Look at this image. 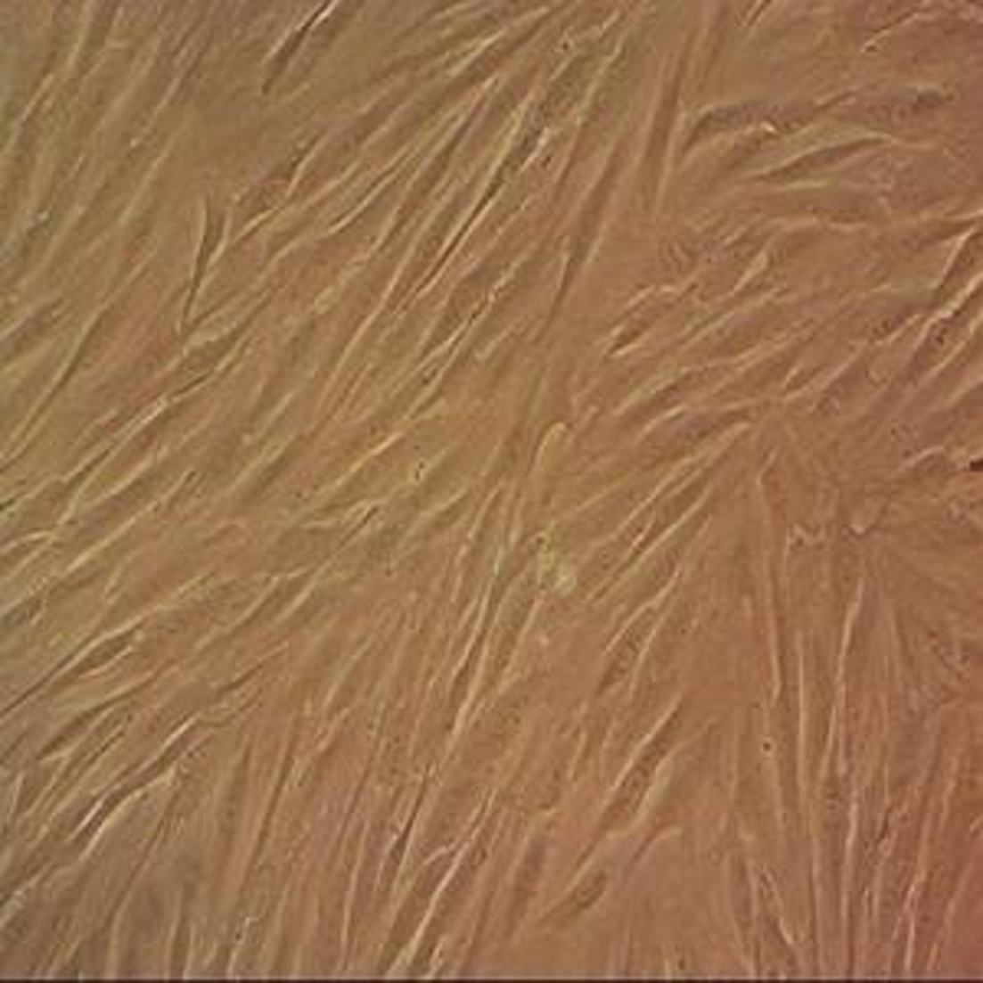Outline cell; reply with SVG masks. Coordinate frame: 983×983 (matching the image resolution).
Instances as JSON below:
<instances>
[{"label": "cell", "instance_id": "1", "mask_svg": "<svg viewBox=\"0 0 983 983\" xmlns=\"http://www.w3.org/2000/svg\"><path fill=\"white\" fill-rule=\"evenodd\" d=\"M603 885H607V875H603V872H600V875H590L587 882H584L578 892H574V898H568V902L561 905L558 914L564 918V914H578V912H584V908H590V905H594L600 895H603Z\"/></svg>", "mask_w": 983, "mask_h": 983}]
</instances>
